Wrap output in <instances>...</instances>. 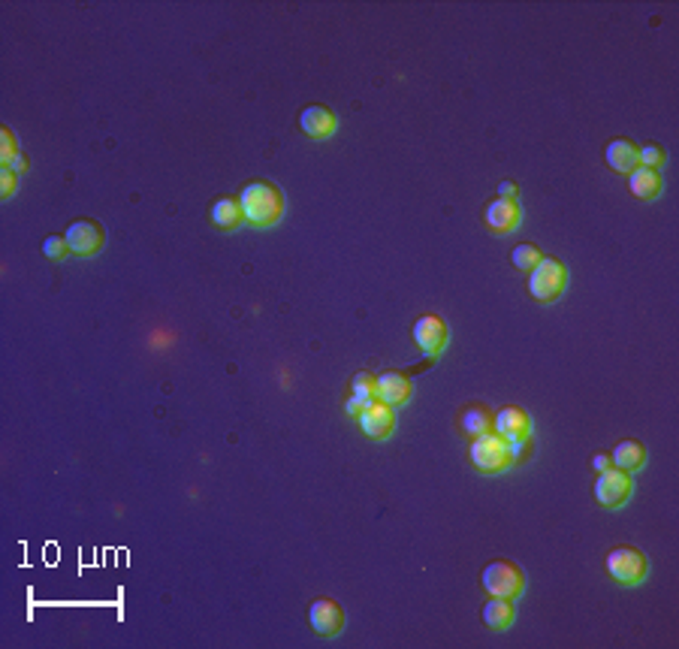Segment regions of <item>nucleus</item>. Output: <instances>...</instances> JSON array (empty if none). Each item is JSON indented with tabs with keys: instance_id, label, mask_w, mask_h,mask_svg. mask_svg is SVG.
<instances>
[{
	"instance_id": "39448f33",
	"label": "nucleus",
	"mask_w": 679,
	"mask_h": 649,
	"mask_svg": "<svg viewBox=\"0 0 679 649\" xmlns=\"http://www.w3.org/2000/svg\"><path fill=\"white\" fill-rule=\"evenodd\" d=\"M649 562L637 547H613L607 553V574L622 586H637L646 580Z\"/></svg>"
},
{
	"instance_id": "7ed1b4c3",
	"label": "nucleus",
	"mask_w": 679,
	"mask_h": 649,
	"mask_svg": "<svg viewBox=\"0 0 679 649\" xmlns=\"http://www.w3.org/2000/svg\"><path fill=\"white\" fill-rule=\"evenodd\" d=\"M480 583L496 598H519L526 589V574L511 559H492L480 571Z\"/></svg>"
},
{
	"instance_id": "a878e982",
	"label": "nucleus",
	"mask_w": 679,
	"mask_h": 649,
	"mask_svg": "<svg viewBox=\"0 0 679 649\" xmlns=\"http://www.w3.org/2000/svg\"><path fill=\"white\" fill-rule=\"evenodd\" d=\"M16 184H19V173H12L10 167L0 169V197H12V193H16Z\"/></svg>"
},
{
	"instance_id": "bb28decb",
	"label": "nucleus",
	"mask_w": 679,
	"mask_h": 649,
	"mask_svg": "<svg viewBox=\"0 0 679 649\" xmlns=\"http://www.w3.org/2000/svg\"><path fill=\"white\" fill-rule=\"evenodd\" d=\"M498 197H502V199H517L519 197V184L513 182V178H504V182L498 184Z\"/></svg>"
},
{
	"instance_id": "20e7f679",
	"label": "nucleus",
	"mask_w": 679,
	"mask_h": 649,
	"mask_svg": "<svg viewBox=\"0 0 679 649\" xmlns=\"http://www.w3.org/2000/svg\"><path fill=\"white\" fill-rule=\"evenodd\" d=\"M568 287V266L556 257H543L541 263L528 272V293L535 302H553Z\"/></svg>"
},
{
	"instance_id": "9b49d317",
	"label": "nucleus",
	"mask_w": 679,
	"mask_h": 649,
	"mask_svg": "<svg viewBox=\"0 0 679 649\" xmlns=\"http://www.w3.org/2000/svg\"><path fill=\"white\" fill-rule=\"evenodd\" d=\"M356 420H360V429L369 438H386V435H393V429H395V408L380 399H371Z\"/></svg>"
},
{
	"instance_id": "412c9836",
	"label": "nucleus",
	"mask_w": 679,
	"mask_h": 649,
	"mask_svg": "<svg viewBox=\"0 0 679 649\" xmlns=\"http://www.w3.org/2000/svg\"><path fill=\"white\" fill-rule=\"evenodd\" d=\"M511 260H513V266H517V270H522V272H532L535 266L543 260V254H541V248H537V245H532V242H522V245H517V248L511 251Z\"/></svg>"
},
{
	"instance_id": "393cba45",
	"label": "nucleus",
	"mask_w": 679,
	"mask_h": 649,
	"mask_svg": "<svg viewBox=\"0 0 679 649\" xmlns=\"http://www.w3.org/2000/svg\"><path fill=\"white\" fill-rule=\"evenodd\" d=\"M43 254H46L49 260H55V263H61V260L70 257V245H66L64 236H49L46 242H43Z\"/></svg>"
},
{
	"instance_id": "c756f323",
	"label": "nucleus",
	"mask_w": 679,
	"mask_h": 649,
	"mask_svg": "<svg viewBox=\"0 0 679 649\" xmlns=\"http://www.w3.org/2000/svg\"><path fill=\"white\" fill-rule=\"evenodd\" d=\"M10 169H12V173H25V169H27V158H25V154H19V158L10 163Z\"/></svg>"
},
{
	"instance_id": "2eb2a0df",
	"label": "nucleus",
	"mask_w": 679,
	"mask_h": 649,
	"mask_svg": "<svg viewBox=\"0 0 679 649\" xmlns=\"http://www.w3.org/2000/svg\"><path fill=\"white\" fill-rule=\"evenodd\" d=\"M604 160L613 173H622V176H631L634 169L640 167V148L631 143V139H613L604 152Z\"/></svg>"
},
{
	"instance_id": "6e6552de",
	"label": "nucleus",
	"mask_w": 679,
	"mask_h": 649,
	"mask_svg": "<svg viewBox=\"0 0 679 649\" xmlns=\"http://www.w3.org/2000/svg\"><path fill=\"white\" fill-rule=\"evenodd\" d=\"M414 341L423 354L429 356H438L441 350L447 348V339H450V330H447V320L438 317V315H423L414 320Z\"/></svg>"
},
{
	"instance_id": "9d476101",
	"label": "nucleus",
	"mask_w": 679,
	"mask_h": 649,
	"mask_svg": "<svg viewBox=\"0 0 679 649\" xmlns=\"http://www.w3.org/2000/svg\"><path fill=\"white\" fill-rule=\"evenodd\" d=\"M347 616L341 610V604H335L332 598H317L308 604V625L324 637H335L341 629H345Z\"/></svg>"
},
{
	"instance_id": "a211bd4d",
	"label": "nucleus",
	"mask_w": 679,
	"mask_h": 649,
	"mask_svg": "<svg viewBox=\"0 0 679 649\" xmlns=\"http://www.w3.org/2000/svg\"><path fill=\"white\" fill-rule=\"evenodd\" d=\"M480 616L492 631H504L511 629L513 619H517V607H513V598H496V595H492V601L483 604Z\"/></svg>"
},
{
	"instance_id": "f3484780",
	"label": "nucleus",
	"mask_w": 679,
	"mask_h": 649,
	"mask_svg": "<svg viewBox=\"0 0 679 649\" xmlns=\"http://www.w3.org/2000/svg\"><path fill=\"white\" fill-rule=\"evenodd\" d=\"M610 459H613V468H622V472H637V468H644L646 462V447L637 442V438H625V442H619L613 447V453H610Z\"/></svg>"
},
{
	"instance_id": "4468645a",
	"label": "nucleus",
	"mask_w": 679,
	"mask_h": 649,
	"mask_svg": "<svg viewBox=\"0 0 679 649\" xmlns=\"http://www.w3.org/2000/svg\"><path fill=\"white\" fill-rule=\"evenodd\" d=\"M483 218H487V227L492 230V233H511V230L519 227L522 221V208L517 199H502L496 197L492 203H487V212H483Z\"/></svg>"
},
{
	"instance_id": "423d86ee",
	"label": "nucleus",
	"mask_w": 679,
	"mask_h": 649,
	"mask_svg": "<svg viewBox=\"0 0 679 649\" xmlns=\"http://www.w3.org/2000/svg\"><path fill=\"white\" fill-rule=\"evenodd\" d=\"M64 238L76 257H94V254H100V248L106 245V230H103V223H97L91 218H79L66 227Z\"/></svg>"
},
{
	"instance_id": "c85d7f7f",
	"label": "nucleus",
	"mask_w": 679,
	"mask_h": 649,
	"mask_svg": "<svg viewBox=\"0 0 679 649\" xmlns=\"http://www.w3.org/2000/svg\"><path fill=\"white\" fill-rule=\"evenodd\" d=\"M365 405H369V402H365V399H360V396H350L345 408H347V414H350V417H360V411H363Z\"/></svg>"
},
{
	"instance_id": "f03ea898",
	"label": "nucleus",
	"mask_w": 679,
	"mask_h": 649,
	"mask_svg": "<svg viewBox=\"0 0 679 649\" xmlns=\"http://www.w3.org/2000/svg\"><path fill=\"white\" fill-rule=\"evenodd\" d=\"M468 457H472V465L480 474H502L517 462L511 442H504V438L496 435V432H483V435H477L472 442Z\"/></svg>"
},
{
	"instance_id": "b1692460",
	"label": "nucleus",
	"mask_w": 679,
	"mask_h": 649,
	"mask_svg": "<svg viewBox=\"0 0 679 649\" xmlns=\"http://www.w3.org/2000/svg\"><path fill=\"white\" fill-rule=\"evenodd\" d=\"M19 158V145H16V133L10 127H0V167H10Z\"/></svg>"
},
{
	"instance_id": "1a4fd4ad",
	"label": "nucleus",
	"mask_w": 679,
	"mask_h": 649,
	"mask_svg": "<svg viewBox=\"0 0 679 649\" xmlns=\"http://www.w3.org/2000/svg\"><path fill=\"white\" fill-rule=\"evenodd\" d=\"M492 432L502 435L504 442H511V444H522L528 435H532V417L517 405H507L502 411L492 414Z\"/></svg>"
},
{
	"instance_id": "6ab92c4d",
	"label": "nucleus",
	"mask_w": 679,
	"mask_h": 649,
	"mask_svg": "<svg viewBox=\"0 0 679 649\" xmlns=\"http://www.w3.org/2000/svg\"><path fill=\"white\" fill-rule=\"evenodd\" d=\"M242 221H245V215H242V203H238L236 197H221V199H215L212 203V223L215 227H221V230H238L242 227Z\"/></svg>"
},
{
	"instance_id": "f8f14e48",
	"label": "nucleus",
	"mask_w": 679,
	"mask_h": 649,
	"mask_svg": "<svg viewBox=\"0 0 679 649\" xmlns=\"http://www.w3.org/2000/svg\"><path fill=\"white\" fill-rule=\"evenodd\" d=\"M375 396L386 405L399 408V405H408L414 396V380L402 371H380L378 375V387H375Z\"/></svg>"
},
{
	"instance_id": "aec40b11",
	"label": "nucleus",
	"mask_w": 679,
	"mask_h": 649,
	"mask_svg": "<svg viewBox=\"0 0 679 649\" xmlns=\"http://www.w3.org/2000/svg\"><path fill=\"white\" fill-rule=\"evenodd\" d=\"M459 423H462V432H468L472 438L483 435V432H492V414H489V408H483V405L465 408Z\"/></svg>"
},
{
	"instance_id": "f257e3e1",
	"label": "nucleus",
	"mask_w": 679,
	"mask_h": 649,
	"mask_svg": "<svg viewBox=\"0 0 679 649\" xmlns=\"http://www.w3.org/2000/svg\"><path fill=\"white\" fill-rule=\"evenodd\" d=\"M238 203H242L245 223L257 230H269L281 221L285 215V193L275 188L272 182H248L245 191L238 193Z\"/></svg>"
},
{
	"instance_id": "ddd939ff",
	"label": "nucleus",
	"mask_w": 679,
	"mask_h": 649,
	"mask_svg": "<svg viewBox=\"0 0 679 649\" xmlns=\"http://www.w3.org/2000/svg\"><path fill=\"white\" fill-rule=\"evenodd\" d=\"M300 127L308 139H330L335 127H339V118H335V112L330 106H324V103H311V106L302 109Z\"/></svg>"
},
{
	"instance_id": "0eeeda50",
	"label": "nucleus",
	"mask_w": 679,
	"mask_h": 649,
	"mask_svg": "<svg viewBox=\"0 0 679 649\" xmlns=\"http://www.w3.org/2000/svg\"><path fill=\"white\" fill-rule=\"evenodd\" d=\"M631 489H634V481L628 472L607 468V472H601L598 481H595V502L601 507H622L628 502Z\"/></svg>"
},
{
	"instance_id": "cd10ccee",
	"label": "nucleus",
	"mask_w": 679,
	"mask_h": 649,
	"mask_svg": "<svg viewBox=\"0 0 679 649\" xmlns=\"http://www.w3.org/2000/svg\"><path fill=\"white\" fill-rule=\"evenodd\" d=\"M592 468L595 472H607V468H613V459H610V453H598V457L592 459Z\"/></svg>"
},
{
	"instance_id": "4be33fe9",
	"label": "nucleus",
	"mask_w": 679,
	"mask_h": 649,
	"mask_svg": "<svg viewBox=\"0 0 679 649\" xmlns=\"http://www.w3.org/2000/svg\"><path fill=\"white\" fill-rule=\"evenodd\" d=\"M375 387H378V375H371V371H356L354 380H350V393L354 396H360L365 402L378 399L375 396Z\"/></svg>"
},
{
	"instance_id": "5701e85b",
	"label": "nucleus",
	"mask_w": 679,
	"mask_h": 649,
	"mask_svg": "<svg viewBox=\"0 0 679 649\" xmlns=\"http://www.w3.org/2000/svg\"><path fill=\"white\" fill-rule=\"evenodd\" d=\"M637 148H640V167L659 169V173H661V167L667 163V152H664V145L646 143V145H637Z\"/></svg>"
},
{
	"instance_id": "dca6fc26",
	"label": "nucleus",
	"mask_w": 679,
	"mask_h": 649,
	"mask_svg": "<svg viewBox=\"0 0 679 649\" xmlns=\"http://www.w3.org/2000/svg\"><path fill=\"white\" fill-rule=\"evenodd\" d=\"M628 191H631V197H637V199H655L664 191V178L659 169L637 167L628 176Z\"/></svg>"
}]
</instances>
